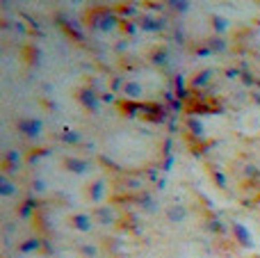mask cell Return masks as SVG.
<instances>
[{
	"label": "cell",
	"mask_w": 260,
	"mask_h": 258,
	"mask_svg": "<svg viewBox=\"0 0 260 258\" xmlns=\"http://www.w3.org/2000/svg\"><path fill=\"white\" fill-rule=\"evenodd\" d=\"M18 130L28 137H37L42 132V121L32 119V117H23V119H18Z\"/></svg>",
	"instance_id": "cell-1"
},
{
	"label": "cell",
	"mask_w": 260,
	"mask_h": 258,
	"mask_svg": "<svg viewBox=\"0 0 260 258\" xmlns=\"http://www.w3.org/2000/svg\"><path fill=\"white\" fill-rule=\"evenodd\" d=\"M71 224L78 231H91V217H87V215H76L71 219Z\"/></svg>",
	"instance_id": "cell-2"
},
{
	"label": "cell",
	"mask_w": 260,
	"mask_h": 258,
	"mask_svg": "<svg viewBox=\"0 0 260 258\" xmlns=\"http://www.w3.org/2000/svg\"><path fill=\"white\" fill-rule=\"evenodd\" d=\"M124 91H126V96L137 98V96H142V85H139V83H135V80H130V83H126Z\"/></svg>",
	"instance_id": "cell-3"
},
{
	"label": "cell",
	"mask_w": 260,
	"mask_h": 258,
	"mask_svg": "<svg viewBox=\"0 0 260 258\" xmlns=\"http://www.w3.org/2000/svg\"><path fill=\"white\" fill-rule=\"evenodd\" d=\"M167 215H169V219H172V222H183V217L187 215V213H185L183 206H173V208H169V213H167Z\"/></svg>",
	"instance_id": "cell-4"
},
{
	"label": "cell",
	"mask_w": 260,
	"mask_h": 258,
	"mask_svg": "<svg viewBox=\"0 0 260 258\" xmlns=\"http://www.w3.org/2000/svg\"><path fill=\"white\" fill-rule=\"evenodd\" d=\"M0 194H2V197H9V194H14V185H12V180L7 178V176H2V178H0Z\"/></svg>",
	"instance_id": "cell-5"
},
{
	"label": "cell",
	"mask_w": 260,
	"mask_h": 258,
	"mask_svg": "<svg viewBox=\"0 0 260 258\" xmlns=\"http://www.w3.org/2000/svg\"><path fill=\"white\" fill-rule=\"evenodd\" d=\"M235 233H240V238H242V245H251V235H249V231L242 226V224H235Z\"/></svg>",
	"instance_id": "cell-6"
},
{
	"label": "cell",
	"mask_w": 260,
	"mask_h": 258,
	"mask_svg": "<svg viewBox=\"0 0 260 258\" xmlns=\"http://www.w3.org/2000/svg\"><path fill=\"white\" fill-rule=\"evenodd\" d=\"M69 169L80 174V172H85V169H87V162H85V160H69Z\"/></svg>",
	"instance_id": "cell-7"
},
{
	"label": "cell",
	"mask_w": 260,
	"mask_h": 258,
	"mask_svg": "<svg viewBox=\"0 0 260 258\" xmlns=\"http://www.w3.org/2000/svg\"><path fill=\"white\" fill-rule=\"evenodd\" d=\"M101 192H103V183H96V187H94V199L101 197Z\"/></svg>",
	"instance_id": "cell-8"
}]
</instances>
